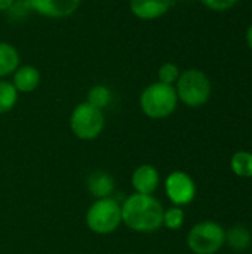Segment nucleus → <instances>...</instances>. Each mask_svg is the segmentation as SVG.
<instances>
[{
    "mask_svg": "<svg viewBox=\"0 0 252 254\" xmlns=\"http://www.w3.org/2000/svg\"><path fill=\"white\" fill-rule=\"evenodd\" d=\"M163 207L153 195L132 193L122 204V223L137 234H153L163 226Z\"/></svg>",
    "mask_w": 252,
    "mask_h": 254,
    "instance_id": "f257e3e1",
    "label": "nucleus"
},
{
    "mask_svg": "<svg viewBox=\"0 0 252 254\" xmlns=\"http://www.w3.org/2000/svg\"><path fill=\"white\" fill-rule=\"evenodd\" d=\"M138 103L141 112L147 118L166 119L177 110L178 97L174 86L153 82L141 91Z\"/></svg>",
    "mask_w": 252,
    "mask_h": 254,
    "instance_id": "f03ea898",
    "label": "nucleus"
},
{
    "mask_svg": "<svg viewBox=\"0 0 252 254\" xmlns=\"http://www.w3.org/2000/svg\"><path fill=\"white\" fill-rule=\"evenodd\" d=\"M178 101L187 107H201L208 103L211 97V80L199 68H189L181 71L174 85Z\"/></svg>",
    "mask_w": 252,
    "mask_h": 254,
    "instance_id": "7ed1b4c3",
    "label": "nucleus"
},
{
    "mask_svg": "<svg viewBox=\"0 0 252 254\" xmlns=\"http://www.w3.org/2000/svg\"><path fill=\"white\" fill-rule=\"evenodd\" d=\"M86 226L97 235H110L122 225V204L114 198L95 199L86 211Z\"/></svg>",
    "mask_w": 252,
    "mask_h": 254,
    "instance_id": "20e7f679",
    "label": "nucleus"
},
{
    "mask_svg": "<svg viewBox=\"0 0 252 254\" xmlns=\"http://www.w3.org/2000/svg\"><path fill=\"white\" fill-rule=\"evenodd\" d=\"M68 124L74 137L83 141H92L104 131L105 115L104 110H100L83 101L73 109Z\"/></svg>",
    "mask_w": 252,
    "mask_h": 254,
    "instance_id": "39448f33",
    "label": "nucleus"
},
{
    "mask_svg": "<svg viewBox=\"0 0 252 254\" xmlns=\"http://www.w3.org/2000/svg\"><path fill=\"white\" fill-rule=\"evenodd\" d=\"M224 244L226 231L217 222H199L187 234V246L195 254H215Z\"/></svg>",
    "mask_w": 252,
    "mask_h": 254,
    "instance_id": "423d86ee",
    "label": "nucleus"
},
{
    "mask_svg": "<svg viewBox=\"0 0 252 254\" xmlns=\"http://www.w3.org/2000/svg\"><path fill=\"white\" fill-rule=\"evenodd\" d=\"M165 193L174 205L183 207L196 198V183L186 171H172L165 179Z\"/></svg>",
    "mask_w": 252,
    "mask_h": 254,
    "instance_id": "0eeeda50",
    "label": "nucleus"
},
{
    "mask_svg": "<svg viewBox=\"0 0 252 254\" xmlns=\"http://www.w3.org/2000/svg\"><path fill=\"white\" fill-rule=\"evenodd\" d=\"M27 4L31 10L45 18L61 19L76 13L82 0H27Z\"/></svg>",
    "mask_w": 252,
    "mask_h": 254,
    "instance_id": "6e6552de",
    "label": "nucleus"
},
{
    "mask_svg": "<svg viewBox=\"0 0 252 254\" xmlns=\"http://www.w3.org/2000/svg\"><path fill=\"white\" fill-rule=\"evenodd\" d=\"M131 185L135 193L153 195L160 185V176H159L157 168L150 164H143L137 167L135 171L132 173Z\"/></svg>",
    "mask_w": 252,
    "mask_h": 254,
    "instance_id": "1a4fd4ad",
    "label": "nucleus"
},
{
    "mask_svg": "<svg viewBox=\"0 0 252 254\" xmlns=\"http://www.w3.org/2000/svg\"><path fill=\"white\" fill-rule=\"evenodd\" d=\"M172 0H129L131 13L143 21H153L166 15Z\"/></svg>",
    "mask_w": 252,
    "mask_h": 254,
    "instance_id": "9d476101",
    "label": "nucleus"
},
{
    "mask_svg": "<svg viewBox=\"0 0 252 254\" xmlns=\"http://www.w3.org/2000/svg\"><path fill=\"white\" fill-rule=\"evenodd\" d=\"M42 80L40 70L33 64H21L12 74V83L19 94L34 92Z\"/></svg>",
    "mask_w": 252,
    "mask_h": 254,
    "instance_id": "9b49d317",
    "label": "nucleus"
},
{
    "mask_svg": "<svg viewBox=\"0 0 252 254\" xmlns=\"http://www.w3.org/2000/svg\"><path fill=\"white\" fill-rule=\"evenodd\" d=\"M86 186H88L89 193L95 199H101V198H108L113 195L116 182H114L113 176L105 171H94L88 177Z\"/></svg>",
    "mask_w": 252,
    "mask_h": 254,
    "instance_id": "f8f14e48",
    "label": "nucleus"
},
{
    "mask_svg": "<svg viewBox=\"0 0 252 254\" xmlns=\"http://www.w3.org/2000/svg\"><path fill=\"white\" fill-rule=\"evenodd\" d=\"M21 65L18 49L9 42H0V79H4Z\"/></svg>",
    "mask_w": 252,
    "mask_h": 254,
    "instance_id": "ddd939ff",
    "label": "nucleus"
},
{
    "mask_svg": "<svg viewBox=\"0 0 252 254\" xmlns=\"http://www.w3.org/2000/svg\"><path fill=\"white\" fill-rule=\"evenodd\" d=\"M252 237L251 232L245 226H232L229 231H226V243L230 249L236 252H242L251 246Z\"/></svg>",
    "mask_w": 252,
    "mask_h": 254,
    "instance_id": "4468645a",
    "label": "nucleus"
},
{
    "mask_svg": "<svg viewBox=\"0 0 252 254\" xmlns=\"http://www.w3.org/2000/svg\"><path fill=\"white\" fill-rule=\"evenodd\" d=\"M19 92L15 89L13 83L6 79H0V115H6L18 103Z\"/></svg>",
    "mask_w": 252,
    "mask_h": 254,
    "instance_id": "2eb2a0df",
    "label": "nucleus"
},
{
    "mask_svg": "<svg viewBox=\"0 0 252 254\" xmlns=\"http://www.w3.org/2000/svg\"><path fill=\"white\" fill-rule=\"evenodd\" d=\"M111 91L108 86L102 85V83H98V85H94L89 91H88V95H86V103H89L91 106L100 109V110H104L105 107L110 106L111 103Z\"/></svg>",
    "mask_w": 252,
    "mask_h": 254,
    "instance_id": "dca6fc26",
    "label": "nucleus"
},
{
    "mask_svg": "<svg viewBox=\"0 0 252 254\" xmlns=\"http://www.w3.org/2000/svg\"><path fill=\"white\" fill-rule=\"evenodd\" d=\"M230 167L233 173L242 179H251L252 177V153L239 150L236 152L230 159Z\"/></svg>",
    "mask_w": 252,
    "mask_h": 254,
    "instance_id": "f3484780",
    "label": "nucleus"
},
{
    "mask_svg": "<svg viewBox=\"0 0 252 254\" xmlns=\"http://www.w3.org/2000/svg\"><path fill=\"white\" fill-rule=\"evenodd\" d=\"M184 219H186V214L181 207L174 205L163 211V226L168 228L169 231L181 229L184 225Z\"/></svg>",
    "mask_w": 252,
    "mask_h": 254,
    "instance_id": "a211bd4d",
    "label": "nucleus"
},
{
    "mask_svg": "<svg viewBox=\"0 0 252 254\" xmlns=\"http://www.w3.org/2000/svg\"><path fill=\"white\" fill-rule=\"evenodd\" d=\"M181 71L178 68L177 64L174 63H163L159 70H157V82L163 83V85H171L174 86L180 77Z\"/></svg>",
    "mask_w": 252,
    "mask_h": 254,
    "instance_id": "6ab92c4d",
    "label": "nucleus"
},
{
    "mask_svg": "<svg viewBox=\"0 0 252 254\" xmlns=\"http://www.w3.org/2000/svg\"><path fill=\"white\" fill-rule=\"evenodd\" d=\"M201 1L203 6H206L208 9L214 12H224L233 7L239 0H201Z\"/></svg>",
    "mask_w": 252,
    "mask_h": 254,
    "instance_id": "aec40b11",
    "label": "nucleus"
},
{
    "mask_svg": "<svg viewBox=\"0 0 252 254\" xmlns=\"http://www.w3.org/2000/svg\"><path fill=\"white\" fill-rule=\"evenodd\" d=\"M15 6V0H0V12H7Z\"/></svg>",
    "mask_w": 252,
    "mask_h": 254,
    "instance_id": "412c9836",
    "label": "nucleus"
},
{
    "mask_svg": "<svg viewBox=\"0 0 252 254\" xmlns=\"http://www.w3.org/2000/svg\"><path fill=\"white\" fill-rule=\"evenodd\" d=\"M247 43H248V46L252 49V24L250 25L248 31H247Z\"/></svg>",
    "mask_w": 252,
    "mask_h": 254,
    "instance_id": "4be33fe9",
    "label": "nucleus"
}]
</instances>
